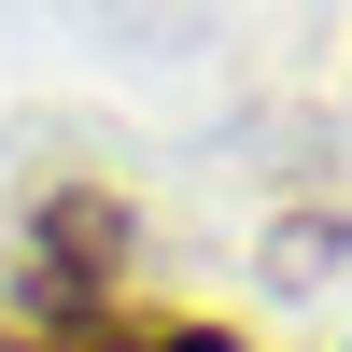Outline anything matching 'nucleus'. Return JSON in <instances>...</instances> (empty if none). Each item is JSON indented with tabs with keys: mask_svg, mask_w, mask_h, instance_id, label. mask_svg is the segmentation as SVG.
<instances>
[{
	"mask_svg": "<svg viewBox=\"0 0 352 352\" xmlns=\"http://www.w3.org/2000/svg\"><path fill=\"white\" fill-rule=\"evenodd\" d=\"M28 352H254L240 324H212V310H141V296H99L71 310V324H43Z\"/></svg>",
	"mask_w": 352,
	"mask_h": 352,
	"instance_id": "1",
	"label": "nucleus"
}]
</instances>
